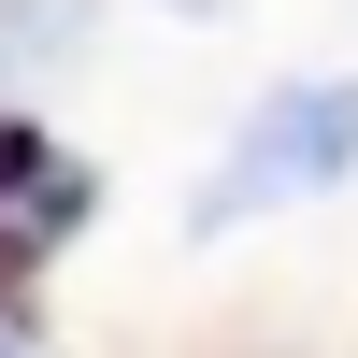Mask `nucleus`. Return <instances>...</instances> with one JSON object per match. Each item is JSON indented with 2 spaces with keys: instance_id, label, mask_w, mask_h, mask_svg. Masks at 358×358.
<instances>
[{
  "instance_id": "obj_1",
  "label": "nucleus",
  "mask_w": 358,
  "mask_h": 358,
  "mask_svg": "<svg viewBox=\"0 0 358 358\" xmlns=\"http://www.w3.org/2000/svg\"><path fill=\"white\" fill-rule=\"evenodd\" d=\"M358 172V86H273L258 101V129L215 158V187H201V229H244L273 215V201H315Z\"/></svg>"
},
{
  "instance_id": "obj_2",
  "label": "nucleus",
  "mask_w": 358,
  "mask_h": 358,
  "mask_svg": "<svg viewBox=\"0 0 358 358\" xmlns=\"http://www.w3.org/2000/svg\"><path fill=\"white\" fill-rule=\"evenodd\" d=\"M72 215H86V172L57 158L29 115H0V258H43Z\"/></svg>"
},
{
  "instance_id": "obj_3",
  "label": "nucleus",
  "mask_w": 358,
  "mask_h": 358,
  "mask_svg": "<svg viewBox=\"0 0 358 358\" xmlns=\"http://www.w3.org/2000/svg\"><path fill=\"white\" fill-rule=\"evenodd\" d=\"M0 358H29V330H15V315H0Z\"/></svg>"
},
{
  "instance_id": "obj_4",
  "label": "nucleus",
  "mask_w": 358,
  "mask_h": 358,
  "mask_svg": "<svg viewBox=\"0 0 358 358\" xmlns=\"http://www.w3.org/2000/svg\"><path fill=\"white\" fill-rule=\"evenodd\" d=\"M172 15H229V0H172Z\"/></svg>"
}]
</instances>
